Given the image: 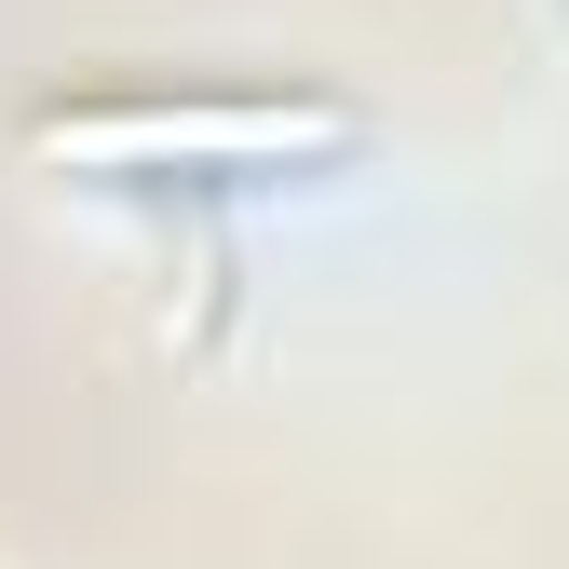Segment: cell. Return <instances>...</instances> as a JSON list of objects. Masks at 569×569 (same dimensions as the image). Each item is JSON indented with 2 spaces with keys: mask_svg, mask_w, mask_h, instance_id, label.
I'll list each match as a JSON object with an SVG mask.
<instances>
[{
  "mask_svg": "<svg viewBox=\"0 0 569 569\" xmlns=\"http://www.w3.org/2000/svg\"><path fill=\"white\" fill-rule=\"evenodd\" d=\"M54 190H299L380 150L367 96L339 82H82L14 122Z\"/></svg>",
  "mask_w": 569,
  "mask_h": 569,
  "instance_id": "6da1fadb",
  "label": "cell"
},
{
  "mask_svg": "<svg viewBox=\"0 0 569 569\" xmlns=\"http://www.w3.org/2000/svg\"><path fill=\"white\" fill-rule=\"evenodd\" d=\"M556 14H569V0H556Z\"/></svg>",
  "mask_w": 569,
  "mask_h": 569,
  "instance_id": "7a4b0ae2",
  "label": "cell"
}]
</instances>
